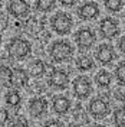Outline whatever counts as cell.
Wrapping results in <instances>:
<instances>
[{
    "mask_svg": "<svg viewBox=\"0 0 125 127\" xmlns=\"http://www.w3.org/2000/svg\"><path fill=\"white\" fill-rule=\"evenodd\" d=\"M109 104L101 97H95L92 98L88 104V113L94 120H104L108 117L109 114Z\"/></svg>",
    "mask_w": 125,
    "mask_h": 127,
    "instance_id": "cell-6",
    "label": "cell"
},
{
    "mask_svg": "<svg viewBox=\"0 0 125 127\" xmlns=\"http://www.w3.org/2000/svg\"><path fill=\"white\" fill-rule=\"evenodd\" d=\"M124 22H125V16H124Z\"/></svg>",
    "mask_w": 125,
    "mask_h": 127,
    "instance_id": "cell-31",
    "label": "cell"
},
{
    "mask_svg": "<svg viewBox=\"0 0 125 127\" xmlns=\"http://www.w3.org/2000/svg\"><path fill=\"white\" fill-rule=\"evenodd\" d=\"M75 65H76V68H78L81 72H89L95 68V61L92 59V56L83 54V55H81V56L76 58Z\"/></svg>",
    "mask_w": 125,
    "mask_h": 127,
    "instance_id": "cell-16",
    "label": "cell"
},
{
    "mask_svg": "<svg viewBox=\"0 0 125 127\" xmlns=\"http://www.w3.org/2000/svg\"><path fill=\"white\" fill-rule=\"evenodd\" d=\"M13 87V69L10 66L1 65L0 66V88Z\"/></svg>",
    "mask_w": 125,
    "mask_h": 127,
    "instance_id": "cell-14",
    "label": "cell"
},
{
    "mask_svg": "<svg viewBox=\"0 0 125 127\" xmlns=\"http://www.w3.org/2000/svg\"><path fill=\"white\" fill-rule=\"evenodd\" d=\"M72 107V103L68 97H63V95H58L53 98L52 101V108H53V113L58 114V116H65L68 114Z\"/></svg>",
    "mask_w": 125,
    "mask_h": 127,
    "instance_id": "cell-13",
    "label": "cell"
},
{
    "mask_svg": "<svg viewBox=\"0 0 125 127\" xmlns=\"http://www.w3.org/2000/svg\"><path fill=\"white\" fill-rule=\"evenodd\" d=\"M115 97H117L118 100H121V101H124L125 103V85L124 87H117V91H115Z\"/></svg>",
    "mask_w": 125,
    "mask_h": 127,
    "instance_id": "cell-25",
    "label": "cell"
},
{
    "mask_svg": "<svg viewBox=\"0 0 125 127\" xmlns=\"http://www.w3.org/2000/svg\"><path fill=\"white\" fill-rule=\"evenodd\" d=\"M96 42V33L91 28H81L75 33V43L81 52L92 49Z\"/></svg>",
    "mask_w": 125,
    "mask_h": 127,
    "instance_id": "cell-4",
    "label": "cell"
},
{
    "mask_svg": "<svg viewBox=\"0 0 125 127\" xmlns=\"http://www.w3.org/2000/svg\"><path fill=\"white\" fill-rule=\"evenodd\" d=\"M72 90H73V94H75V97L78 100H86L89 95L92 94V91H94L91 79L88 77H85V75H81V77L73 79Z\"/></svg>",
    "mask_w": 125,
    "mask_h": 127,
    "instance_id": "cell-7",
    "label": "cell"
},
{
    "mask_svg": "<svg viewBox=\"0 0 125 127\" xmlns=\"http://www.w3.org/2000/svg\"><path fill=\"white\" fill-rule=\"evenodd\" d=\"M30 12V4L27 0H9L7 3V13L16 19L26 17Z\"/></svg>",
    "mask_w": 125,
    "mask_h": 127,
    "instance_id": "cell-9",
    "label": "cell"
},
{
    "mask_svg": "<svg viewBox=\"0 0 125 127\" xmlns=\"http://www.w3.org/2000/svg\"><path fill=\"white\" fill-rule=\"evenodd\" d=\"M9 120H10L9 113L6 110H1V108H0V126H6L9 123Z\"/></svg>",
    "mask_w": 125,
    "mask_h": 127,
    "instance_id": "cell-24",
    "label": "cell"
},
{
    "mask_svg": "<svg viewBox=\"0 0 125 127\" xmlns=\"http://www.w3.org/2000/svg\"><path fill=\"white\" fill-rule=\"evenodd\" d=\"M0 45H1V33H0Z\"/></svg>",
    "mask_w": 125,
    "mask_h": 127,
    "instance_id": "cell-29",
    "label": "cell"
},
{
    "mask_svg": "<svg viewBox=\"0 0 125 127\" xmlns=\"http://www.w3.org/2000/svg\"><path fill=\"white\" fill-rule=\"evenodd\" d=\"M49 55L52 58V61L56 64L69 62L73 58V46H72V43L69 40L66 39L55 40L49 46Z\"/></svg>",
    "mask_w": 125,
    "mask_h": 127,
    "instance_id": "cell-1",
    "label": "cell"
},
{
    "mask_svg": "<svg viewBox=\"0 0 125 127\" xmlns=\"http://www.w3.org/2000/svg\"><path fill=\"white\" fill-rule=\"evenodd\" d=\"M50 26H52L53 32L58 33V35H61V36L69 35L72 28H73V19L66 12H58V13H55V15L52 16Z\"/></svg>",
    "mask_w": 125,
    "mask_h": 127,
    "instance_id": "cell-3",
    "label": "cell"
},
{
    "mask_svg": "<svg viewBox=\"0 0 125 127\" xmlns=\"http://www.w3.org/2000/svg\"><path fill=\"white\" fill-rule=\"evenodd\" d=\"M114 124L115 126H125V107H121L114 111Z\"/></svg>",
    "mask_w": 125,
    "mask_h": 127,
    "instance_id": "cell-22",
    "label": "cell"
},
{
    "mask_svg": "<svg viewBox=\"0 0 125 127\" xmlns=\"http://www.w3.org/2000/svg\"><path fill=\"white\" fill-rule=\"evenodd\" d=\"M118 51L122 54V55H125V35L124 36H121L119 38V40H118Z\"/></svg>",
    "mask_w": 125,
    "mask_h": 127,
    "instance_id": "cell-27",
    "label": "cell"
},
{
    "mask_svg": "<svg viewBox=\"0 0 125 127\" xmlns=\"http://www.w3.org/2000/svg\"><path fill=\"white\" fill-rule=\"evenodd\" d=\"M56 0H35V7L40 13H47L55 9Z\"/></svg>",
    "mask_w": 125,
    "mask_h": 127,
    "instance_id": "cell-19",
    "label": "cell"
},
{
    "mask_svg": "<svg viewBox=\"0 0 125 127\" xmlns=\"http://www.w3.org/2000/svg\"><path fill=\"white\" fill-rule=\"evenodd\" d=\"M69 74L65 71V69H61V68H56L49 74V78H47V84L53 90H66L69 87Z\"/></svg>",
    "mask_w": 125,
    "mask_h": 127,
    "instance_id": "cell-8",
    "label": "cell"
},
{
    "mask_svg": "<svg viewBox=\"0 0 125 127\" xmlns=\"http://www.w3.org/2000/svg\"><path fill=\"white\" fill-rule=\"evenodd\" d=\"M29 82V72H26L22 68L13 69V88H23Z\"/></svg>",
    "mask_w": 125,
    "mask_h": 127,
    "instance_id": "cell-15",
    "label": "cell"
},
{
    "mask_svg": "<svg viewBox=\"0 0 125 127\" xmlns=\"http://www.w3.org/2000/svg\"><path fill=\"white\" fill-rule=\"evenodd\" d=\"M115 78L119 84L125 85V61L119 62L115 68Z\"/></svg>",
    "mask_w": 125,
    "mask_h": 127,
    "instance_id": "cell-23",
    "label": "cell"
},
{
    "mask_svg": "<svg viewBox=\"0 0 125 127\" xmlns=\"http://www.w3.org/2000/svg\"><path fill=\"white\" fill-rule=\"evenodd\" d=\"M104 6L111 13H118L124 7V1L122 0H104Z\"/></svg>",
    "mask_w": 125,
    "mask_h": 127,
    "instance_id": "cell-21",
    "label": "cell"
},
{
    "mask_svg": "<svg viewBox=\"0 0 125 127\" xmlns=\"http://www.w3.org/2000/svg\"><path fill=\"white\" fill-rule=\"evenodd\" d=\"M101 13L98 3L95 1H85L78 7V16L81 20H94Z\"/></svg>",
    "mask_w": 125,
    "mask_h": 127,
    "instance_id": "cell-12",
    "label": "cell"
},
{
    "mask_svg": "<svg viewBox=\"0 0 125 127\" xmlns=\"http://www.w3.org/2000/svg\"><path fill=\"white\" fill-rule=\"evenodd\" d=\"M95 56H96L99 64L109 65L117 59V52H115V48L111 43H101L96 49V52H95Z\"/></svg>",
    "mask_w": 125,
    "mask_h": 127,
    "instance_id": "cell-10",
    "label": "cell"
},
{
    "mask_svg": "<svg viewBox=\"0 0 125 127\" xmlns=\"http://www.w3.org/2000/svg\"><path fill=\"white\" fill-rule=\"evenodd\" d=\"M47 107L49 104L47 101L43 98V97H35L32 98L29 104H27V110H29V114H30L33 119H40L46 114Z\"/></svg>",
    "mask_w": 125,
    "mask_h": 127,
    "instance_id": "cell-11",
    "label": "cell"
},
{
    "mask_svg": "<svg viewBox=\"0 0 125 127\" xmlns=\"http://www.w3.org/2000/svg\"><path fill=\"white\" fill-rule=\"evenodd\" d=\"M4 101L10 108H19L20 103H22V97H20L17 90H10L4 95Z\"/></svg>",
    "mask_w": 125,
    "mask_h": 127,
    "instance_id": "cell-17",
    "label": "cell"
},
{
    "mask_svg": "<svg viewBox=\"0 0 125 127\" xmlns=\"http://www.w3.org/2000/svg\"><path fill=\"white\" fill-rule=\"evenodd\" d=\"M95 82H96L98 87H101V88L109 87L111 82H112V75H111V72L105 71V69H101V71L95 75Z\"/></svg>",
    "mask_w": 125,
    "mask_h": 127,
    "instance_id": "cell-18",
    "label": "cell"
},
{
    "mask_svg": "<svg viewBox=\"0 0 125 127\" xmlns=\"http://www.w3.org/2000/svg\"><path fill=\"white\" fill-rule=\"evenodd\" d=\"M46 71V66L43 61H35L29 68V75L30 77H42Z\"/></svg>",
    "mask_w": 125,
    "mask_h": 127,
    "instance_id": "cell-20",
    "label": "cell"
},
{
    "mask_svg": "<svg viewBox=\"0 0 125 127\" xmlns=\"http://www.w3.org/2000/svg\"><path fill=\"white\" fill-rule=\"evenodd\" d=\"M13 126H27V120L24 117H22V116H17L13 120Z\"/></svg>",
    "mask_w": 125,
    "mask_h": 127,
    "instance_id": "cell-26",
    "label": "cell"
},
{
    "mask_svg": "<svg viewBox=\"0 0 125 127\" xmlns=\"http://www.w3.org/2000/svg\"><path fill=\"white\" fill-rule=\"evenodd\" d=\"M1 4H3V0H0V6H1Z\"/></svg>",
    "mask_w": 125,
    "mask_h": 127,
    "instance_id": "cell-30",
    "label": "cell"
},
{
    "mask_svg": "<svg viewBox=\"0 0 125 127\" xmlns=\"http://www.w3.org/2000/svg\"><path fill=\"white\" fill-rule=\"evenodd\" d=\"M6 51H7V55L12 59L16 61H22L26 59L27 56L30 55L32 52V45L29 40L22 39V38H12L6 45Z\"/></svg>",
    "mask_w": 125,
    "mask_h": 127,
    "instance_id": "cell-2",
    "label": "cell"
},
{
    "mask_svg": "<svg viewBox=\"0 0 125 127\" xmlns=\"http://www.w3.org/2000/svg\"><path fill=\"white\" fill-rule=\"evenodd\" d=\"M59 1H61V4L63 7H72V6H75L78 3L79 0H59Z\"/></svg>",
    "mask_w": 125,
    "mask_h": 127,
    "instance_id": "cell-28",
    "label": "cell"
},
{
    "mask_svg": "<svg viewBox=\"0 0 125 127\" xmlns=\"http://www.w3.org/2000/svg\"><path fill=\"white\" fill-rule=\"evenodd\" d=\"M98 31H99V35H101L102 39L112 40L119 35L121 29H119V23H118L117 19H114V17H104L99 22V25H98Z\"/></svg>",
    "mask_w": 125,
    "mask_h": 127,
    "instance_id": "cell-5",
    "label": "cell"
}]
</instances>
